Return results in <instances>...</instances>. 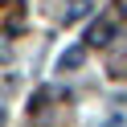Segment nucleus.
<instances>
[{"label":"nucleus","mask_w":127,"mask_h":127,"mask_svg":"<svg viewBox=\"0 0 127 127\" xmlns=\"http://www.w3.org/2000/svg\"><path fill=\"white\" fill-rule=\"evenodd\" d=\"M111 37H115V21H111V17H102V21H94V25L82 33V41H90V45H107Z\"/></svg>","instance_id":"obj_1"},{"label":"nucleus","mask_w":127,"mask_h":127,"mask_svg":"<svg viewBox=\"0 0 127 127\" xmlns=\"http://www.w3.org/2000/svg\"><path fill=\"white\" fill-rule=\"evenodd\" d=\"M82 58H86V53H82V45L66 49V53L58 58V74H66V70H78V66H82Z\"/></svg>","instance_id":"obj_2"},{"label":"nucleus","mask_w":127,"mask_h":127,"mask_svg":"<svg viewBox=\"0 0 127 127\" xmlns=\"http://www.w3.org/2000/svg\"><path fill=\"white\" fill-rule=\"evenodd\" d=\"M107 127H127V123H123V119H111V123H107Z\"/></svg>","instance_id":"obj_3"},{"label":"nucleus","mask_w":127,"mask_h":127,"mask_svg":"<svg viewBox=\"0 0 127 127\" xmlns=\"http://www.w3.org/2000/svg\"><path fill=\"white\" fill-rule=\"evenodd\" d=\"M0 123H4V111H0Z\"/></svg>","instance_id":"obj_4"},{"label":"nucleus","mask_w":127,"mask_h":127,"mask_svg":"<svg viewBox=\"0 0 127 127\" xmlns=\"http://www.w3.org/2000/svg\"><path fill=\"white\" fill-rule=\"evenodd\" d=\"M119 4H123V8H127V0H119Z\"/></svg>","instance_id":"obj_5"}]
</instances>
